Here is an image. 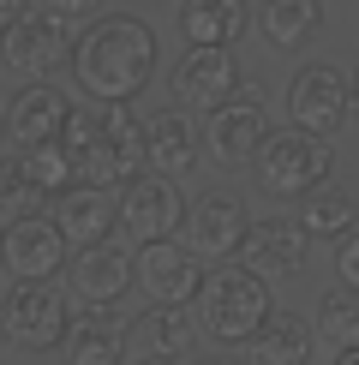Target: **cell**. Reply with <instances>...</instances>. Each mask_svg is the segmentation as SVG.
Masks as SVG:
<instances>
[{"label": "cell", "instance_id": "cell-18", "mask_svg": "<svg viewBox=\"0 0 359 365\" xmlns=\"http://www.w3.org/2000/svg\"><path fill=\"white\" fill-rule=\"evenodd\" d=\"M251 30V0H180L186 48H234Z\"/></svg>", "mask_w": 359, "mask_h": 365}, {"label": "cell", "instance_id": "cell-26", "mask_svg": "<svg viewBox=\"0 0 359 365\" xmlns=\"http://www.w3.org/2000/svg\"><path fill=\"white\" fill-rule=\"evenodd\" d=\"M318 336L329 341V347H359V287H329V294L318 299Z\"/></svg>", "mask_w": 359, "mask_h": 365}, {"label": "cell", "instance_id": "cell-29", "mask_svg": "<svg viewBox=\"0 0 359 365\" xmlns=\"http://www.w3.org/2000/svg\"><path fill=\"white\" fill-rule=\"evenodd\" d=\"M335 276L348 282V287H359V234L341 240V252H335Z\"/></svg>", "mask_w": 359, "mask_h": 365}, {"label": "cell", "instance_id": "cell-31", "mask_svg": "<svg viewBox=\"0 0 359 365\" xmlns=\"http://www.w3.org/2000/svg\"><path fill=\"white\" fill-rule=\"evenodd\" d=\"M132 365H180V354H144V359H132Z\"/></svg>", "mask_w": 359, "mask_h": 365}, {"label": "cell", "instance_id": "cell-9", "mask_svg": "<svg viewBox=\"0 0 359 365\" xmlns=\"http://www.w3.org/2000/svg\"><path fill=\"white\" fill-rule=\"evenodd\" d=\"M72 240L60 216L48 210H36V216L24 222H6V234H0V264H6V276H66L72 269Z\"/></svg>", "mask_w": 359, "mask_h": 365}, {"label": "cell", "instance_id": "cell-16", "mask_svg": "<svg viewBox=\"0 0 359 365\" xmlns=\"http://www.w3.org/2000/svg\"><path fill=\"white\" fill-rule=\"evenodd\" d=\"M72 96L66 90H54L48 78H30L12 90V102H6V138L12 144H36V138H60V132L72 126Z\"/></svg>", "mask_w": 359, "mask_h": 365}, {"label": "cell", "instance_id": "cell-13", "mask_svg": "<svg viewBox=\"0 0 359 365\" xmlns=\"http://www.w3.org/2000/svg\"><path fill=\"white\" fill-rule=\"evenodd\" d=\"M132 329H138V317H126L120 306H84L60 341V365H126Z\"/></svg>", "mask_w": 359, "mask_h": 365}, {"label": "cell", "instance_id": "cell-33", "mask_svg": "<svg viewBox=\"0 0 359 365\" xmlns=\"http://www.w3.org/2000/svg\"><path fill=\"white\" fill-rule=\"evenodd\" d=\"M353 114H359V66H353Z\"/></svg>", "mask_w": 359, "mask_h": 365}, {"label": "cell", "instance_id": "cell-3", "mask_svg": "<svg viewBox=\"0 0 359 365\" xmlns=\"http://www.w3.org/2000/svg\"><path fill=\"white\" fill-rule=\"evenodd\" d=\"M269 317H276L269 276L246 269L239 257H228L222 269H209V282H204V294H198V324H204V336H209V341L239 347V341L258 336Z\"/></svg>", "mask_w": 359, "mask_h": 365}, {"label": "cell", "instance_id": "cell-11", "mask_svg": "<svg viewBox=\"0 0 359 365\" xmlns=\"http://www.w3.org/2000/svg\"><path fill=\"white\" fill-rule=\"evenodd\" d=\"M269 138V120H264V90L258 84H239V96H228L222 108H209L204 120V150L222 162V168H239L251 162Z\"/></svg>", "mask_w": 359, "mask_h": 365}, {"label": "cell", "instance_id": "cell-6", "mask_svg": "<svg viewBox=\"0 0 359 365\" xmlns=\"http://www.w3.org/2000/svg\"><path fill=\"white\" fill-rule=\"evenodd\" d=\"M186 192H180L174 174L150 168V174H132L120 186V227H126L132 246H162V240H180L186 227Z\"/></svg>", "mask_w": 359, "mask_h": 365}, {"label": "cell", "instance_id": "cell-22", "mask_svg": "<svg viewBox=\"0 0 359 365\" xmlns=\"http://www.w3.org/2000/svg\"><path fill=\"white\" fill-rule=\"evenodd\" d=\"M246 365H311V324L293 312H276L246 341Z\"/></svg>", "mask_w": 359, "mask_h": 365}, {"label": "cell", "instance_id": "cell-12", "mask_svg": "<svg viewBox=\"0 0 359 365\" xmlns=\"http://www.w3.org/2000/svg\"><path fill=\"white\" fill-rule=\"evenodd\" d=\"M138 282V246H120V240H96V246L72 252L66 287L84 299V306H120Z\"/></svg>", "mask_w": 359, "mask_h": 365}, {"label": "cell", "instance_id": "cell-7", "mask_svg": "<svg viewBox=\"0 0 359 365\" xmlns=\"http://www.w3.org/2000/svg\"><path fill=\"white\" fill-rule=\"evenodd\" d=\"M246 234H251V216H246V204H239L228 186L198 192L192 210H186V227H180V240H186L204 264H228V257H239Z\"/></svg>", "mask_w": 359, "mask_h": 365}, {"label": "cell", "instance_id": "cell-5", "mask_svg": "<svg viewBox=\"0 0 359 365\" xmlns=\"http://www.w3.org/2000/svg\"><path fill=\"white\" fill-rule=\"evenodd\" d=\"M0 329H6L12 347L48 354L72 329V299L60 294L54 276H12L6 294H0Z\"/></svg>", "mask_w": 359, "mask_h": 365}, {"label": "cell", "instance_id": "cell-32", "mask_svg": "<svg viewBox=\"0 0 359 365\" xmlns=\"http://www.w3.org/2000/svg\"><path fill=\"white\" fill-rule=\"evenodd\" d=\"M335 365H359V347H335Z\"/></svg>", "mask_w": 359, "mask_h": 365}, {"label": "cell", "instance_id": "cell-34", "mask_svg": "<svg viewBox=\"0 0 359 365\" xmlns=\"http://www.w3.org/2000/svg\"><path fill=\"white\" fill-rule=\"evenodd\" d=\"M216 365H239V359H216Z\"/></svg>", "mask_w": 359, "mask_h": 365}, {"label": "cell", "instance_id": "cell-24", "mask_svg": "<svg viewBox=\"0 0 359 365\" xmlns=\"http://www.w3.org/2000/svg\"><path fill=\"white\" fill-rule=\"evenodd\" d=\"M12 156L24 162V174L36 180L48 197H60L72 180H78V156H72L66 132H60V138H36V144H12Z\"/></svg>", "mask_w": 359, "mask_h": 365}, {"label": "cell", "instance_id": "cell-19", "mask_svg": "<svg viewBox=\"0 0 359 365\" xmlns=\"http://www.w3.org/2000/svg\"><path fill=\"white\" fill-rule=\"evenodd\" d=\"M54 216H60L72 246H96V240H114L120 204H108V186H90L84 180V186H66L54 197Z\"/></svg>", "mask_w": 359, "mask_h": 365}, {"label": "cell", "instance_id": "cell-17", "mask_svg": "<svg viewBox=\"0 0 359 365\" xmlns=\"http://www.w3.org/2000/svg\"><path fill=\"white\" fill-rule=\"evenodd\" d=\"M306 246H311V234H306V222H281V216H269V222H251V234H246V246H239V264L246 269H258V276H299L306 269Z\"/></svg>", "mask_w": 359, "mask_h": 365}, {"label": "cell", "instance_id": "cell-27", "mask_svg": "<svg viewBox=\"0 0 359 365\" xmlns=\"http://www.w3.org/2000/svg\"><path fill=\"white\" fill-rule=\"evenodd\" d=\"M36 210H48V192H42L36 180L24 174V162L6 150V162H0V222H24V216H36Z\"/></svg>", "mask_w": 359, "mask_h": 365}, {"label": "cell", "instance_id": "cell-21", "mask_svg": "<svg viewBox=\"0 0 359 365\" xmlns=\"http://www.w3.org/2000/svg\"><path fill=\"white\" fill-rule=\"evenodd\" d=\"M258 30L269 36V48L299 54L323 30V0H264L258 6Z\"/></svg>", "mask_w": 359, "mask_h": 365}, {"label": "cell", "instance_id": "cell-15", "mask_svg": "<svg viewBox=\"0 0 359 365\" xmlns=\"http://www.w3.org/2000/svg\"><path fill=\"white\" fill-rule=\"evenodd\" d=\"M174 84V102L186 108H222L228 96H239V66H234V48H186L168 72Z\"/></svg>", "mask_w": 359, "mask_h": 365}, {"label": "cell", "instance_id": "cell-4", "mask_svg": "<svg viewBox=\"0 0 359 365\" xmlns=\"http://www.w3.org/2000/svg\"><path fill=\"white\" fill-rule=\"evenodd\" d=\"M251 168H258V192L269 204H306L318 186H329V138L306 126L269 132L264 150L251 156Z\"/></svg>", "mask_w": 359, "mask_h": 365}, {"label": "cell", "instance_id": "cell-8", "mask_svg": "<svg viewBox=\"0 0 359 365\" xmlns=\"http://www.w3.org/2000/svg\"><path fill=\"white\" fill-rule=\"evenodd\" d=\"M348 114H353V78H341L323 60L293 72V84H288V120L293 126L318 132V138H335L348 126Z\"/></svg>", "mask_w": 359, "mask_h": 365}, {"label": "cell", "instance_id": "cell-30", "mask_svg": "<svg viewBox=\"0 0 359 365\" xmlns=\"http://www.w3.org/2000/svg\"><path fill=\"white\" fill-rule=\"evenodd\" d=\"M30 12H36V0H0V30L19 24V19H30Z\"/></svg>", "mask_w": 359, "mask_h": 365}, {"label": "cell", "instance_id": "cell-2", "mask_svg": "<svg viewBox=\"0 0 359 365\" xmlns=\"http://www.w3.org/2000/svg\"><path fill=\"white\" fill-rule=\"evenodd\" d=\"M66 144L78 156V180H90V186H126L150 162V132L126 102H90V108H78L66 126Z\"/></svg>", "mask_w": 359, "mask_h": 365}, {"label": "cell", "instance_id": "cell-23", "mask_svg": "<svg viewBox=\"0 0 359 365\" xmlns=\"http://www.w3.org/2000/svg\"><path fill=\"white\" fill-rule=\"evenodd\" d=\"M299 222H306L311 240H329V246H341V240L359 234V197L341 192V186H318L299 204Z\"/></svg>", "mask_w": 359, "mask_h": 365}, {"label": "cell", "instance_id": "cell-10", "mask_svg": "<svg viewBox=\"0 0 359 365\" xmlns=\"http://www.w3.org/2000/svg\"><path fill=\"white\" fill-rule=\"evenodd\" d=\"M72 48H78V42H72V24L42 6V12H30V19L6 24L0 60H6L19 78H54L60 66H72Z\"/></svg>", "mask_w": 359, "mask_h": 365}, {"label": "cell", "instance_id": "cell-1", "mask_svg": "<svg viewBox=\"0 0 359 365\" xmlns=\"http://www.w3.org/2000/svg\"><path fill=\"white\" fill-rule=\"evenodd\" d=\"M156 66H162L156 30L132 12H96L72 48V78L90 102H132L156 78Z\"/></svg>", "mask_w": 359, "mask_h": 365}, {"label": "cell", "instance_id": "cell-20", "mask_svg": "<svg viewBox=\"0 0 359 365\" xmlns=\"http://www.w3.org/2000/svg\"><path fill=\"white\" fill-rule=\"evenodd\" d=\"M144 132H150V168H162V174H174V180L198 168L204 138L192 132V120L180 114V108H162L156 120H144Z\"/></svg>", "mask_w": 359, "mask_h": 365}, {"label": "cell", "instance_id": "cell-28", "mask_svg": "<svg viewBox=\"0 0 359 365\" xmlns=\"http://www.w3.org/2000/svg\"><path fill=\"white\" fill-rule=\"evenodd\" d=\"M42 6H48L54 19H66V24H90L102 12V0H42Z\"/></svg>", "mask_w": 359, "mask_h": 365}, {"label": "cell", "instance_id": "cell-14", "mask_svg": "<svg viewBox=\"0 0 359 365\" xmlns=\"http://www.w3.org/2000/svg\"><path fill=\"white\" fill-rule=\"evenodd\" d=\"M204 257L192 246H174V240H162V246H138V282H144V299H156V306H192V299L204 294Z\"/></svg>", "mask_w": 359, "mask_h": 365}, {"label": "cell", "instance_id": "cell-25", "mask_svg": "<svg viewBox=\"0 0 359 365\" xmlns=\"http://www.w3.org/2000/svg\"><path fill=\"white\" fill-rule=\"evenodd\" d=\"M198 329H204V324H192L186 306H156V299H150V312L138 317V329H132V336L144 341V354H192Z\"/></svg>", "mask_w": 359, "mask_h": 365}]
</instances>
